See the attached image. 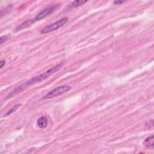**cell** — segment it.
I'll list each match as a JSON object with an SVG mask.
<instances>
[{
  "label": "cell",
  "mask_w": 154,
  "mask_h": 154,
  "mask_svg": "<svg viewBox=\"0 0 154 154\" xmlns=\"http://www.w3.org/2000/svg\"><path fill=\"white\" fill-rule=\"evenodd\" d=\"M21 106V104H17L15 105H14L10 110H9L4 116V117H6V116H10L11 115L12 113H15L17 110L19 109V108H20V107Z\"/></svg>",
  "instance_id": "cell-7"
},
{
  "label": "cell",
  "mask_w": 154,
  "mask_h": 154,
  "mask_svg": "<svg viewBox=\"0 0 154 154\" xmlns=\"http://www.w3.org/2000/svg\"><path fill=\"white\" fill-rule=\"evenodd\" d=\"M68 17H63L59 21L44 27V28H43L40 31V33L45 34L52 32L53 31L57 30L60 28H61V27L63 26L65 24H66L68 22Z\"/></svg>",
  "instance_id": "cell-3"
},
{
  "label": "cell",
  "mask_w": 154,
  "mask_h": 154,
  "mask_svg": "<svg viewBox=\"0 0 154 154\" xmlns=\"http://www.w3.org/2000/svg\"><path fill=\"white\" fill-rule=\"evenodd\" d=\"M6 64V61L5 60H1V62H0V68H3V66Z\"/></svg>",
  "instance_id": "cell-10"
},
{
  "label": "cell",
  "mask_w": 154,
  "mask_h": 154,
  "mask_svg": "<svg viewBox=\"0 0 154 154\" xmlns=\"http://www.w3.org/2000/svg\"><path fill=\"white\" fill-rule=\"evenodd\" d=\"M37 125L40 128H45L48 126V119L46 116H42L37 121Z\"/></svg>",
  "instance_id": "cell-6"
},
{
  "label": "cell",
  "mask_w": 154,
  "mask_h": 154,
  "mask_svg": "<svg viewBox=\"0 0 154 154\" xmlns=\"http://www.w3.org/2000/svg\"><path fill=\"white\" fill-rule=\"evenodd\" d=\"M61 66H62V65H59L54 66V68H52L50 69L49 70L44 72L43 74H41L39 76L33 78L30 81H29L28 82L26 83V85H32V84H34L36 83H39V82H40V81H42L45 79H47L48 77H50L52 74H55L56 72H57L61 68Z\"/></svg>",
  "instance_id": "cell-1"
},
{
  "label": "cell",
  "mask_w": 154,
  "mask_h": 154,
  "mask_svg": "<svg viewBox=\"0 0 154 154\" xmlns=\"http://www.w3.org/2000/svg\"><path fill=\"white\" fill-rule=\"evenodd\" d=\"M72 89V87L69 86H61L56 87L52 90V91L45 95L42 99H49L54 98H56L60 95H62Z\"/></svg>",
  "instance_id": "cell-2"
},
{
  "label": "cell",
  "mask_w": 154,
  "mask_h": 154,
  "mask_svg": "<svg viewBox=\"0 0 154 154\" xmlns=\"http://www.w3.org/2000/svg\"><path fill=\"white\" fill-rule=\"evenodd\" d=\"M7 39V36H1V38H0V43H1V45H2Z\"/></svg>",
  "instance_id": "cell-9"
},
{
  "label": "cell",
  "mask_w": 154,
  "mask_h": 154,
  "mask_svg": "<svg viewBox=\"0 0 154 154\" xmlns=\"http://www.w3.org/2000/svg\"><path fill=\"white\" fill-rule=\"evenodd\" d=\"M57 7H58V5H55L44 9L43 10L40 12L37 16H36L34 20V21H38L42 19H44V18L49 16V15H51L52 13L55 11Z\"/></svg>",
  "instance_id": "cell-4"
},
{
  "label": "cell",
  "mask_w": 154,
  "mask_h": 154,
  "mask_svg": "<svg viewBox=\"0 0 154 154\" xmlns=\"http://www.w3.org/2000/svg\"><path fill=\"white\" fill-rule=\"evenodd\" d=\"M87 1H81V0H77V1H74L73 3H72V5H73V6L74 7H78V6H79L83 4L84 3H86Z\"/></svg>",
  "instance_id": "cell-8"
},
{
  "label": "cell",
  "mask_w": 154,
  "mask_h": 154,
  "mask_svg": "<svg viewBox=\"0 0 154 154\" xmlns=\"http://www.w3.org/2000/svg\"><path fill=\"white\" fill-rule=\"evenodd\" d=\"M144 146L149 149H153L154 146V137L152 135L146 139V140L143 141Z\"/></svg>",
  "instance_id": "cell-5"
},
{
  "label": "cell",
  "mask_w": 154,
  "mask_h": 154,
  "mask_svg": "<svg viewBox=\"0 0 154 154\" xmlns=\"http://www.w3.org/2000/svg\"><path fill=\"white\" fill-rule=\"evenodd\" d=\"M125 1H114V4L117 5V4H122Z\"/></svg>",
  "instance_id": "cell-11"
}]
</instances>
